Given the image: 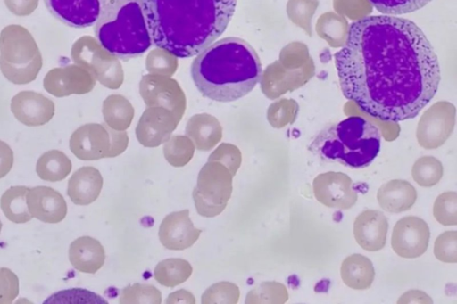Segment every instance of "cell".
Instances as JSON below:
<instances>
[{
  "instance_id": "cell-11",
  "label": "cell",
  "mask_w": 457,
  "mask_h": 304,
  "mask_svg": "<svg viewBox=\"0 0 457 304\" xmlns=\"http://www.w3.org/2000/svg\"><path fill=\"white\" fill-rule=\"evenodd\" d=\"M201 229L195 228L188 210L168 214L159 227L161 243L168 250L182 251L191 247L199 238Z\"/></svg>"
},
{
  "instance_id": "cell-10",
  "label": "cell",
  "mask_w": 457,
  "mask_h": 304,
  "mask_svg": "<svg viewBox=\"0 0 457 304\" xmlns=\"http://www.w3.org/2000/svg\"><path fill=\"white\" fill-rule=\"evenodd\" d=\"M26 202L32 218L44 223H60L67 215L68 206L64 197L49 186L37 185L29 188Z\"/></svg>"
},
{
  "instance_id": "cell-6",
  "label": "cell",
  "mask_w": 457,
  "mask_h": 304,
  "mask_svg": "<svg viewBox=\"0 0 457 304\" xmlns=\"http://www.w3.org/2000/svg\"><path fill=\"white\" fill-rule=\"evenodd\" d=\"M232 177L218 164L208 163L201 169L192 193L199 215L212 218L225 210L232 193Z\"/></svg>"
},
{
  "instance_id": "cell-1",
  "label": "cell",
  "mask_w": 457,
  "mask_h": 304,
  "mask_svg": "<svg viewBox=\"0 0 457 304\" xmlns=\"http://www.w3.org/2000/svg\"><path fill=\"white\" fill-rule=\"evenodd\" d=\"M334 58L344 96L383 121L415 118L441 80L437 56L423 31L393 15L353 21Z\"/></svg>"
},
{
  "instance_id": "cell-27",
  "label": "cell",
  "mask_w": 457,
  "mask_h": 304,
  "mask_svg": "<svg viewBox=\"0 0 457 304\" xmlns=\"http://www.w3.org/2000/svg\"><path fill=\"white\" fill-rule=\"evenodd\" d=\"M240 291L237 285L230 282H219L205 290L201 298L203 304L237 303Z\"/></svg>"
},
{
  "instance_id": "cell-9",
  "label": "cell",
  "mask_w": 457,
  "mask_h": 304,
  "mask_svg": "<svg viewBox=\"0 0 457 304\" xmlns=\"http://www.w3.org/2000/svg\"><path fill=\"white\" fill-rule=\"evenodd\" d=\"M61 22L82 29L95 25L108 0H43Z\"/></svg>"
},
{
  "instance_id": "cell-28",
  "label": "cell",
  "mask_w": 457,
  "mask_h": 304,
  "mask_svg": "<svg viewBox=\"0 0 457 304\" xmlns=\"http://www.w3.org/2000/svg\"><path fill=\"white\" fill-rule=\"evenodd\" d=\"M379 12L401 15L421 9L432 0H368Z\"/></svg>"
},
{
  "instance_id": "cell-5",
  "label": "cell",
  "mask_w": 457,
  "mask_h": 304,
  "mask_svg": "<svg viewBox=\"0 0 457 304\" xmlns=\"http://www.w3.org/2000/svg\"><path fill=\"white\" fill-rule=\"evenodd\" d=\"M380 144L377 126L362 117L351 116L320 130L309 149L323 160L362 168L378 156Z\"/></svg>"
},
{
  "instance_id": "cell-25",
  "label": "cell",
  "mask_w": 457,
  "mask_h": 304,
  "mask_svg": "<svg viewBox=\"0 0 457 304\" xmlns=\"http://www.w3.org/2000/svg\"><path fill=\"white\" fill-rule=\"evenodd\" d=\"M121 304L162 303L161 292L151 284L135 283L128 285L121 292L119 299Z\"/></svg>"
},
{
  "instance_id": "cell-19",
  "label": "cell",
  "mask_w": 457,
  "mask_h": 304,
  "mask_svg": "<svg viewBox=\"0 0 457 304\" xmlns=\"http://www.w3.org/2000/svg\"><path fill=\"white\" fill-rule=\"evenodd\" d=\"M28 190L25 185H12L2 194L0 208L9 221L24 224L32 219L26 202Z\"/></svg>"
},
{
  "instance_id": "cell-13",
  "label": "cell",
  "mask_w": 457,
  "mask_h": 304,
  "mask_svg": "<svg viewBox=\"0 0 457 304\" xmlns=\"http://www.w3.org/2000/svg\"><path fill=\"white\" fill-rule=\"evenodd\" d=\"M388 221L383 212L366 210L353 222V235L357 243L367 251H378L386 242Z\"/></svg>"
},
{
  "instance_id": "cell-29",
  "label": "cell",
  "mask_w": 457,
  "mask_h": 304,
  "mask_svg": "<svg viewBox=\"0 0 457 304\" xmlns=\"http://www.w3.org/2000/svg\"><path fill=\"white\" fill-rule=\"evenodd\" d=\"M44 303H107V301L87 290L73 288L52 294Z\"/></svg>"
},
{
  "instance_id": "cell-17",
  "label": "cell",
  "mask_w": 457,
  "mask_h": 304,
  "mask_svg": "<svg viewBox=\"0 0 457 304\" xmlns=\"http://www.w3.org/2000/svg\"><path fill=\"white\" fill-rule=\"evenodd\" d=\"M100 128L98 125H85L71 135L70 149L76 157L90 160L103 156L104 132Z\"/></svg>"
},
{
  "instance_id": "cell-32",
  "label": "cell",
  "mask_w": 457,
  "mask_h": 304,
  "mask_svg": "<svg viewBox=\"0 0 457 304\" xmlns=\"http://www.w3.org/2000/svg\"><path fill=\"white\" fill-rule=\"evenodd\" d=\"M178 144H170L165 148L167 160L175 167L184 166L191 158L193 151L190 144H181V138H176Z\"/></svg>"
},
{
  "instance_id": "cell-3",
  "label": "cell",
  "mask_w": 457,
  "mask_h": 304,
  "mask_svg": "<svg viewBox=\"0 0 457 304\" xmlns=\"http://www.w3.org/2000/svg\"><path fill=\"white\" fill-rule=\"evenodd\" d=\"M198 91L217 102H232L249 94L262 77V64L245 40L228 37L211 44L191 64Z\"/></svg>"
},
{
  "instance_id": "cell-18",
  "label": "cell",
  "mask_w": 457,
  "mask_h": 304,
  "mask_svg": "<svg viewBox=\"0 0 457 304\" xmlns=\"http://www.w3.org/2000/svg\"><path fill=\"white\" fill-rule=\"evenodd\" d=\"M340 276L346 286L353 290H365L371 286L375 278V270L369 258L360 253H353L343 260Z\"/></svg>"
},
{
  "instance_id": "cell-7",
  "label": "cell",
  "mask_w": 457,
  "mask_h": 304,
  "mask_svg": "<svg viewBox=\"0 0 457 304\" xmlns=\"http://www.w3.org/2000/svg\"><path fill=\"white\" fill-rule=\"evenodd\" d=\"M429 239L428 224L419 217L407 216L395 223L391 235V246L398 256L415 259L425 253Z\"/></svg>"
},
{
  "instance_id": "cell-20",
  "label": "cell",
  "mask_w": 457,
  "mask_h": 304,
  "mask_svg": "<svg viewBox=\"0 0 457 304\" xmlns=\"http://www.w3.org/2000/svg\"><path fill=\"white\" fill-rule=\"evenodd\" d=\"M71 168V161L66 154L59 150H50L38 158L36 172L44 181L59 182L68 177Z\"/></svg>"
},
{
  "instance_id": "cell-30",
  "label": "cell",
  "mask_w": 457,
  "mask_h": 304,
  "mask_svg": "<svg viewBox=\"0 0 457 304\" xmlns=\"http://www.w3.org/2000/svg\"><path fill=\"white\" fill-rule=\"evenodd\" d=\"M434 255L441 262H457V232L445 231L435 241Z\"/></svg>"
},
{
  "instance_id": "cell-16",
  "label": "cell",
  "mask_w": 457,
  "mask_h": 304,
  "mask_svg": "<svg viewBox=\"0 0 457 304\" xmlns=\"http://www.w3.org/2000/svg\"><path fill=\"white\" fill-rule=\"evenodd\" d=\"M377 200L381 209L396 214L406 211L414 205L417 200V191L406 180L393 179L378 188Z\"/></svg>"
},
{
  "instance_id": "cell-2",
  "label": "cell",
  "mask_w": 457,
  "mask_h": 304,
  "mask_svg": "<svg viewBox=\"0 0 457 304\" xmlns=\"http://www.w3.org/2000/svg\"><path fill=\"white\" fill-rule=\"evenodd\" d=\"M154 45L179 58L192 57L226 30L237 0H143Z\"/></svg>"
},
{
  "instance_id": "cell-37",
  "label": "cell",
  "mask_w": 457,
  "mask_h": 304,
  "mask_svg": "<svg viewBox=\"0 0 457 304\" xmlns=\"http://www.w3.org/2000/svg\"><path fill=\"white\" fill-rule=\"evenodd\" d=\"M1 230H2V222L0 220V234H1Z\"/></svg>"
},
{
  "instance_id": "cell-4",
  "label": "cell",
  "mask_w": 457,
  "mask_h": 304,
  "mask_svg": "<svg viewBox=\"0 0 457 304\" xmlns=\"http://www.w3.org/2000/svg\"><path fill=\"white\" fill-rule=\"evenodd\" d=\"M94 30L101 46L123 61L144 54L153 45L143 0H108Z\"/></svg>"
},
{
  "instance_id": "cell-24",
  "label": "cell",
  "mask_w": 457,
  "mask_h": 304,
  "mask_svg": "<svg viewBox=\"0 0 457 304\" xmlns=\"http://www.w3.org/2000/svg\"><path fill=\"white\" fill-rule=\"evenodd\" d=\"M411 175L420 186L432 187L441 180L443 167L437 160L423 157L413 165Z\"/></svg>"
},
{
  "instance_id": "cell-15",
  "label": "cell",
  "mask_w": 457,
  "mask_h": 304,
  "mask_svg": "<svg viewBox=\"0 0 457 304\" xmlns=\"http://www.w3.org/2000/svg\"><path fill=\"white\" fill-rule=\"evenodd\" d=\"M103 183V177L96 168L82 167L69 178L67 194L76 205H89L98 198Z\"/></svg>"
},
{
  "instance_id": "cell-31",
  "label": "cell",
  "mask_w": 457,
  "mask_h": 304,
  "mask_svg": "<svg viewBox=\"0 0 457 304\" xmlns=\"http://www.w3.org/2000/svg\"><path fill=\"white\" fill-rule=\"evenodd\" d=\"M19 278L10 268L0 267V304H10L19 294Z\"/></svg>"
},
{
  "instance_id": "cell-14",
  "label": "cell",
  "mask_w": 457,
  "mask_h": 304,
  "mask_svg": "<svg viewBox=\"0 0 457 304\" xmlns=\"http://www.w3.org/2000/svg\"><path fill=\"white\" fill-rule=\"evenodd\" d=\"M69 260L79 272L95 274L104 264V249L98 240L87 235L80 236L69 246Z\"/></svg>"
},
{
  "instance_id": "cell-23",
  "label": "cell",
  "mask_w": 457,
  "mask_h": 304,
  "mask_svg": "<svg viewBox=\"0 0 457 304\" xmlns=\"http://www.w3.org/2000/svg\"><path fill=\"white\" fill-rule=\"evenodd\" d=\"M288 300V292L286 286L278 282H263L246 295L245 303H278L282 304Z\"/></svg>"
},
{
  "instance_id": "cell-21",
  "label": "cell",
  "mask_w": 457,
  "mask_h": 304,
  "mask_svg": "<svg viewBox=\"0 0 457 304\" xmlns=\"http://www.w3.org/2000/svg\"><path fill=\"white\" fill-rule=\"evenodd\" d=\"M190 263L179 258H170L160 261L154 268L155 280L163 286L175 287L186 282L192 275Z\"/></svg>"
},
{
  "instance_id": "cell-36",
  "label": "cell",
  "mask_w": 457,
  "mask_h": 304,
  "mask_svg": "<svg viewBox=\"0 0 457 304\" xmlns=\"http://www.w3.org/2000/svg\"><path fill=\"white\" fill-rule=\"evenodd\" d=\"M166 303H189L194 304L195 303V299L194 295L186 290H179L172 293H170L167 300Z\"/></svg>"
},
{
  "instance_id": "cell-34",
  "label": "cell",
  "mask_w": 457,
  "mask_h": 304,
  "mask_svg": "<svg viewBox=\"0 0 457 304\" xmlns=\"http://www.w3.org/2000/svg\"><path fill=\"white\" fill-rule=\"evenodd\" d=\"M14 155L7 143L0 140V179L4 177L12 169Z\"/></svg>"
},
{
  "instance_id": "cell-12",
  "label": "cell",
  "mask_w": 457,
  "mask_h": 304,
  "mask_svg": "<svg viewBox=\"0 0 457 304\" xmlns=\"http://www.w3.org/2000/svg\"><path fill=\"white\" fill-rule=\"evenodd\" d=\"M11 110L21 123L37 127L50 121L54 114V104L39 93L23 91L12 97Z\"/></svg>"
},
{
  "instance_id": "cell-22",
  "label": "cell",
  "mask_w": 457,
  "mask_h": 304,
  "mask_svg": "<svg viewBox=\"0 0 457 304\" xmlns=\"http://www.w3.org/2000/svg\"><path fill=\"white\" fill-rule=\"evenodd\" d=\"M187 133L197 142L198 147L209 149L220 138V129L217 122H211L208 116H197L192 119Z\"/></svg>"
},
{
  "instance_id": "cell-35",
  "label": "cell",
  "mask_w": 457,
  "mask_h": 304,
  "mask_svg": "<svg viewBox=\"0 0 457 304\" xmlns=\"http://www.w3.org/2000/svg\"><path fill=\"white\" fill-rule=\"evenodd\" d=\"M398 303H433L432 299L424 292L420 290H410L404 292L399 299Z\"/></svg>"
},
{
  "instance_id": "cell-26",
  "label": "cell",
  "mask_w": 457,
  "mask_h": 304,
  "mask_svg": "<svg viewBox=\"0 0 457 304\" xmlns=\"http://www.w3.org/2000/svg\"><path fill=\"white\" fill-rule=\"evenodd\" d=\"M433 216L443 226L457 225L456 192H445L436 197L433 205Z\"/></svg>"
},
{
  "instance_id": "cell-8",
  "label": "cell",
  "mask_w": 457,
  "mask_h": 304,
  "mask_svg": "<svg viewBox=\"0 0 457 304\" xmlns=\"http://www.w3.org/2000/svg\"><path fill=\"white\" fill-rule=\"evenodd\" d=\"M312 191L320 203L337 210L351 209L358 200L353 180L342 172L318 175L312 181Z\"/></svg>"
},
{
  "instance_id": "cell-33",
  "label": "cell",
  "mask_w": 457,
  "mask_h": 304,
  "mask_svg": "<svg viewBox=\"0 0 457 304\" xmlns=\"http://www.w3.org/2000/svg\"><path fill=\"white\" fill-rule=\"evenodd\" d=\"M220 147L223 151H217L212 154V156L225 159V163L227 164L232 176H234L240 166V153L238 151H237V149H235V151H232L233 147H231L228 144L224 145L226 151H224L223 145H221Z\"/></svg>"
}]
</instances>
